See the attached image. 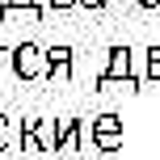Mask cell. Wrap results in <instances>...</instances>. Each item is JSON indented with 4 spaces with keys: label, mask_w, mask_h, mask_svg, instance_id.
<instances>
[{
    "label": "cell",
    "mask_w": 160,
    "mask_h": 160,
    "mask_svg": "<svg viewBox=\"0 0 160 160\" xmlns=\"http://www.w3.org/2000/svg\"><path fill=\"white\" fill-rule=\"evenodd\" d=\"M80 148H84V118H63L59 122L55 152H80Z\"/></svg>",
    "instance_id": "8992f818"
},
{
    "label": "cell",
    "mask_w": 160,
    "mask_h": 160,
    "mask_svg": "<svg viewBox=\"0 0 160 160\" xmlns=\"http://www.w3.org/2000/svg\"><path fill=\"white\" fill-rule=\"evenodd\" d=\"M17 127H13V118H8V114H0V152H8V148L17 143Z\"/></svg>",
    "instance_id": "ba28073f"
},
{
    "label": "cell",
    "mask_w": 160,
    "mask_h": 160,
    "mask_svg": "<svg viewBox=\"0 0 160 160\" xmlns=\"http://www.w3.org/2000/svg\"><path fill=\"white\" fill-rule=\"evenodd\" d=\"M17 13H25V17H42V8L34 4V0H4V4H0V21H13Z\"/></svg>",
    "instance_id": "52a82bcc"
},
{
    "label": "cell",
    "mask_w": 160,
    "mask_h": 160,
    "mask_svg": "<svg viewBox=\"0 0 160 160\" xmlns=\"http://www.w3.org/2000/svg\"><path fill=\"white\" fill-rule=\"evenodd\" d=\"M13 76L17 80H42L47 76V51L34 47V42L13 47Z\"/></svg>",
    "instance_id": "7a4b0ae2"
},
{
    "label": "cell",
    "mask_w": 160,
    "mask_h": 160,
    "mask_svg": "<svg viewBox=\"0 0 160 160\" xmlns=\"http://www.w3.org/2000/svg\"><path fill=\"white\" fill-rule=\"evenodd\" d=\"M135 4H139V8H156L160 0H135Z\"/></svg>",
    "instance_id": "7c38bea8"
},
{
    "label": "cell",
    "mask_w": 160,
    "mask_h": 160,
    "mask_svg": "<svg viewBox=\"0 0 160 160\" xmlns=\"http://www.w3.org/2000/svg\"><path fill=\"white\" fill-rule=\"evenodd\" d=\"M51 8H76V0H51Z\"/></svg>",
    "instance_id": "8fae6325"
},
{
    "label": "cell",
    "mask_w": 160,
    "mask_h": 160,
    "mask_svg": "<svg viewBox=\"0 0 160 160\" xmlns=\"http://www.w3.org/2000/svg\"><path fill=\"white\" fill-rule=\"evenodd\" d=\"M127 84V88H139V76L131 72V47H114L110 51V63H105V72L97 76V88H110V84Z\"/></svg>",
    "instance_id": "3957f363"
},
{
    "label": "cell",
    "mask_w": 160,
    "mask_h": 160,
    "mask_svg": "<svg viewBox=\"0 0 160 160\" xmlns=\"http://www.w3.org/2000/svg\"><path fill=\"white\" fill-rule=\"evenodd\" d=\"M148 80H160V47H148Z\"/></svg>",
    "instance_id": "9c48e42d"
},
{
    "label": "cell",
    "mask_w": 160,
    "mask_h": 160,
    "mask_svg": "<svg viewBox=\"0 0 160 160\" xmlns=\"http://www.w3.org/2000/svg\"><path fill=\"white\" fill-rule=\"evenodd\" d=\"M88 139H93V148H101V152H118V148H122V118H118V114L93 118V122H88Z\"/></svg>",
    "instance_id": "277c9868"
},
{
    "label": "cell",
    "mask_w": 160,
    "mask_h": 160,
    "mask_svg": "<svg viewBox=\"0 0 160 160\" xmlns=\"http://www.w3.org/2000/svg\"><path fill=\"white\" fill-rule=\"evenodd\" d=\"M72 63H76L72 47H51L47 51V76L42 80H72Z\"/></svg>",
    "instance_id": "5b68a950"
},
{
    "label": "cell",
    "mask_w": 160,
    "mask_h": 160,
    "mask_svg": "<svg viewBox=\"0 0 160 160\" xmlns=\"http://www.w3.org/2000/svg\"><path fill=\"white\" fill-rule=\"evenodd\" d=\"M55 139H59V122L47 118H25L21 122V152H55Z\"/></svg>",
    "instance_id": "6da1fadb"
},
{
    "label": "cell",
    "mask_w": 160,
    "mask_h": 160,
    "mask_svg": "<svg viewBox=\"0 0 160 160\" xmlns=\"http://www.w3.org/2000/svg\"><path fill=\"white\" fill-rule=\"evenodd\" d=\"M80 8H105V0H76Z\"/></svg>",
    "instance_id": "30bf717a"
}]
</instances>
